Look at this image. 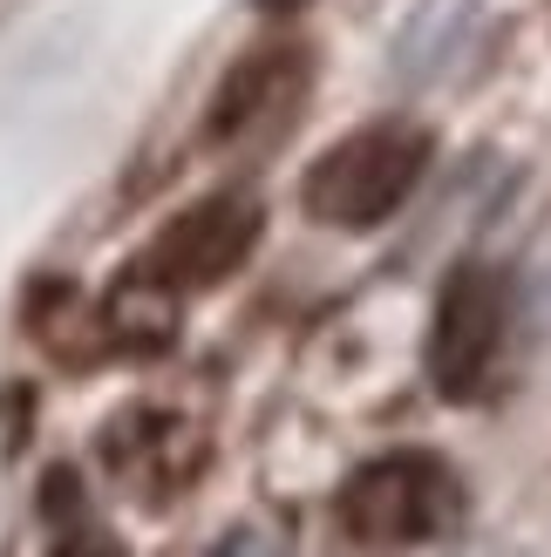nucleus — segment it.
Listing matches in <instances>:
<instances>
[{
	"label": "nucleus",
	"instance_id": "obj_1",
	"mask_svg": "<svg viewBox=\"0 0 551 557\" xmlns=\"http://www.w3.org/2000/svg\"><path fill=\"white\" fill-rule=\"evenodd\" d=\"M341 537L362 550H416V544H443L463 523V483L443 456L429 449H395L362 462L341 483Z\"/></svg>",
	"mask_w": 551,
	"mask_h": 557
},
{
	"label": "nucleus",
	"instance_id": "obj_2",
	"mask_svg": "<svg viewBox=\"0 0 551 557\" xmlns=\"http://www.w3.org/2000/svg\"><path fill=\"white\" fill-rule=\"evenodd\" d=\"M423 177H429V136L416 123H368V129L341 136L307 171L299 205L334 232H375L416 198Z\"/></svg>",
	"mask_w": 551,
	"mask_h": 557
},
{
	"label": "nucleus",
	"instance_id": "obj_3",
	"mask_svg": "<svg viewBox=\"0 0 551 557\" xmlns=\"http://www.w3.org/2000/svg\"><path fill=\"white\" fill-rule=\"evenodd\" d=\"M511 320H517L511 272L490 265V259H463L443 278L436 320H429V381H436V395L456 401V408L498 395L504 354H511Z\"/></svg>",
	"mask_w": 551,
	"mask_h": 557
},
{
	"label": "nucleus",
	"instance_id": "obj_4",
	"mask_svg": "<svg viewBox=\"0 0 551 557\" xmlns=\"http://www.w3.org/2000/svg\"><path fill=\"white\" fill-rule=\"evenodd\" d=\"M259 232H266V205L253 190H211V198L184 205L171 225L130 259V272H144L150 286H163L171 299H191V293L225 286V278L253 259Z\"/></svg>",
	"mask_w": 551,
	"mask_h": 557
},
{
	"label": "nucleus",
	"instance_id": "obj_5",
	"mask_svg": "<svg viewBox=\"0 0 551 557\" xmlns=\"http://www.w3.org/2000/svg\"><path fill=\"white\" fill-rule=\"evenodd\" d=\"M307 82H314V62H307V48H293V41H266L253 54H238L225 69V82H218V96H211L205 136L225 144V150L266 144V136H280L299 116Z\"/></svg>",
	"mask_w": 551,
	"mask_h": 557
},
{
	"label": "nucleus",
	"instance_id": "obj_6",
	"mask_svg": "<svg viewBox=\"0 0 551 557\" xmlns=\"http://www.w3.org/2000/svg\"><path fill=\"white\" fill-rule=\"evenodd\" d=\"M102 462L130 496L171 504V496H184L191 476L205 469V429L191 422V414H171V408H130V414L109 422Z\"/></svg>",
	"mask_w": 551,
	"mask_h": 557
},
{
	"label": "nucleus",
	"instance_id": "obj_7",
	"mask_svg": "<svg viewBox=\"0 0 551 557\" xmlns=\"http://www.w3.org/2000/svg\"><path fill=\"white\" fill-rule=\"evenodd\" d=\"M54 557H123V544L102 537V531H69L62 544H54Z\"/></svg>",
	"mask_w": 551,
	"mask_h": 557
},
{
	"label": "nucleus",
	"instance_id": "obj_8",
	"mask_svg": "<svg viewBox=\"0 0 551 557\" xmlns=\"http://www.w3.org/2000/svg\"><path fill=\"white\" fill-rule=\"evenodd\" d=\"M259 8H299V0H259Z\"/></svg>",
	"mask_w": 551,
	"mask_h": 557
}]
</instances>
